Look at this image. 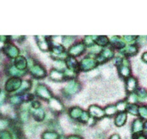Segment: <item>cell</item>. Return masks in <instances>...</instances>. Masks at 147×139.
I'll return each instance as SVG.
<instances>
[{"label": "cell", "mask_w": 147, "mask_h": 139, "mask_svg": "<svg viewBox=\"0 0 147 139\" xmlns=\"http://www.w3.org/2000/svg\"><path fill=\"white\" fill-rule=\"evenodd\" d=\"M96 42L98 46H105L109 44V40L107 36H97Z\"/></svg>", "instance_id": "8fae6325"}, {"label": "cell", "mask_w": 147, "mask_h": 139, "mask_svg": "<svg viewBox=\"0 0 147 139\" xmlns=\"http://www.w3.org/2000/svg\"><path fill=\"white\" fill-rule=\"evenodd\" d=\"M137 101H138V97H137V95H136L135 94H131L130 96L128 97V102L134 104V103H135V102H137Z\"/></svg>", "instance_id": "44dd1931"}, {"label": "cell", "mask_w": 147, "mask_h": 139, "mask_svg": "<svg viewBox=\"0 0 147 139\" xmlns=\"http://www.w3.org/2000/svg\"><path fill=\"white\" fill-rule=\"evenodd\" d=\"M69 65H70V67H71V68H76L77 67V64H78V63H77V61L74 59V58H70L69 59Z\"/></svg>", "instance_id": "cb8c5ba5"}, {"label": "cell", "mask_w": 147, "mask_h": 139, "mask_svg": "<svg viewBox=\"0 0 147 139\" xmlns=\"http://www.w3.org/2000/svg\"><path fill=\"white\" fill-rule=\"evenodd\" d=\"M109 139H121V137H120L119 134H114V135H112V136L110 137V138Z\"/></svg>", "instance_id": "4316f807"}, {"label": "cell", "mask_w": 147, "mask_h": 139, "mask_svg": "<svg viewBox=\"0 0 147 139\" xmlns=\"http://www.w3.org/2000/svg\"><path fill=\"white\" fill-rule=\"evenodd\" d=\"M99 75V71H91L89 72V77L90 78H94L96 77H97Z\"/></svg>", "instance_id": "603a6c76"}, {"label": "cell", "mask_w": 147, "mask_h": 139, "mask_svg": "<svg viewBox=\"0 0 147 139\" xmlns=\"http://www.w3.org/2000/svg\"><path fill=\"white\" fill-rule=\"evenodd\" d=\"M136 38H137V36H134V35H126V36H124V40L127 42H132V41L135 40Z\"/></svg>", "instance_id": "7402d4cb"}, {"label": "cell", "mask_w": 147, "mask_h": 139, "mask_svg": "<svg viewBox=\"0 0 147 139\" xmlns=\"http://www.w3.org/2000/svg\"><path fill=\"white\" fill-rule=\"evenodd\" d=\"M144 128H145V130L147 132V121L146 122V124L144 125Z\"/></svg>", "instance_id": "f546056e"}, {"label": "cell", "mask_w": 147, "mask_h": 139, "mask_svg": "<svg viewBox=\"0 0 147 139\" xmlns=\"http://www.w3.org/2000/svg\"><path fill=\"white\" fill-rule=\"evenodd\" d=\"M127 110L128 111V113H130L131 114H134V115H138V113H139V107L134 104L128 105L127 107Z\"/></svg>", "instance_id": "2e32d148"}, {"label": "cell", "mask_w": 147, "mask_h": 139, "mask_svg": "<svg viewBox=\"0 0 147 139\" xmlns=\"http://www.w3.org/2000/svg\"><path fill=\"white\" fill-rule=\"evenodd\" d=\"M143 129H144V125L140 120H136L134 121V123H133V132L134 133L140 132H142Z\"/></svg>", "instance_id": "9c48e42d"}, {"label": "cell", "mask_w": 147, "mask_h": 139, "mask_svg": "<svg viewBox=\"0 0 147 139\" xmlns=\"http://www.w3.org/2000/svg\"><path fill=\"white\" fill-rule=\"evenodd\" d=\"M119 73H120L121 77H123V78L130 77L131 70L129 68V62L127 59H123L122 60V64L119 67Z\"/></svg>", "instance_id": "3957f363"}, {"label": "cell", "mask_w": 147, "mask_h": 139, "mask_svg": "<svg viewBox=\"0 0 147 139\" xmlns=\"http://www.w3.org/2000/svg\"><path fill=\"white\" fill-rule=\"evenodd\" d=\"M69 139H82L80 137H78V136H72V137H70Z\"/></svg>", "instance_id": "f1b7e54d"}, {"label": "cell", "mask_w": 147, "mask_h": 139, "mask_svg": "<svg viewBox=\"0 0 147 139\" xmlns=\"http://www.w3.org/2000/svg\"><path fill=\"white\" fill-rule=\"evenodd\" d=\"M105 114L108 115V116H113L117 112V108L115 106H108L106 108H105Z\"/></svg>", "instance_id": "9a60e30c"}, {"label": "cell", "mask_w": 147, "mask_h": 139, "mask_svg": "<svg viewBox=\"0 0 147 139\" xmlns=\"http://www.w3.org/2000/svg\"><path fill=\"white\" fill-rule=\"evenodd\" d=\"M139 95L140 96V98H145L147 95V94L145 90H140L139 91Z\"/></svg>", "instance_id": "484cf974"}, {"label": "cell", "mask_w": 147, "mask_h": 139, "mask_svg": "<svg viewBox=\"0 0 147 139\" xmlns=\"http://www.w3.org/2000/svg\"><path fill=\"white\" fill-rule=\"evenodd\" d=\"M127 103L126 102H124V101H121V102H119L117 105H116V108H117V110L118 111H120L121 113H123L125 110H127Z\"/></svg>", "instance_id": "ac0fdd59"}, {"label": "cell", "mask_w": 147, "mask_h": 139, "mask_svg": "<svg viewBox=\"0 0 147 139\" xmlns=\"http://www.w3.org/2000/svg\"><path fill=\"white\" fill-rule=\"evenodd\" d=\"M137 86H138V81L136 78L133 77H130L127 78V91L129 92V93H133L135 91V89H137Z\"/></svg>", "instance_id": "5b68a950"}, {"label": "cell", "mask_w": 147, "mask_h": 139, "mask_svg": "<svg viewBox=\"0 0 147 139\" xmlns=\"http://www.w3.org/2000/svg\"><path fill=\"white\" fill-rule=\"evenodd\" d=\"M122 52L128 57H132L137 54L138 52V47L135 45H131V46H127V47H125L122 51Z\"/></svg>", "instance_id": "ba28073f"}, {"label": "cell", "mask_w": 147, "mask_h": 139, "mask_svg": "<svg viewBox=\"0 0 147 139\" xmlns=\"http://www.w3.org/2000/svg\"><path fill=\"white\" fill-rule=\"evenodd\" d=\"M89 113H90V115H91L92 117L96 118V119H102L106 115L105 111L102 108H101L98 106H95V105L90 107Z\"/></svg>", "instance_id": "277c9868"}, {"label": "cell", "mask_w": 147, "mask_h": 139, "mask_svg": "<svg viewBox=\"0 0 147 139\" xmlns=\"http://www.w3.org/2000/svg\"><path fill=\"white\" fill-rule=\"evenodd\" d=\"M100 126L102 127V128H107L109 126V120H104L101 122Z\"/></svg>", "instance_id": "d4e9b609"}, {"label": "cell", "mask_w": 147, "mask_h": 139, "mask_svg": "<svg viewBox=\"0 0 147 139\" xmlns=\"http://www.w3.org/2000/svg\"><path fill=\"white\" fill-rule=\"evenodd\" d=\"M113 57H114V52L109 48H106V49H103L100 52V54L96 59V62L99 64H104L108 60L111 59Z\"/></svg>", "instance_id": "6da1fadb"}, {"label": "cell", "mask_w": 147, "mask_h": 139, "mask_svg": "<svg viewBox=\"0 0 147 139\" xmlns=\"http://www.w3.org/2000/svg\"><path fill=\"white\" fill-rule=\"evenodd\" d=\"M96 60L90 58H85L81 62V70L84 71H90L95 69L96 67Z\"/></svg>", "instance_id": "7a4b0ae2"}, {"label": "cell", "mask_w": 147, "mask_h": 139, "mask_svg": "<svg viewBox=\"0 0 147 139\" xmlns=\"http://www.w3.org/2000/svg\"><path fill=\"white\" fill-rule=\"evenodd\" d=\"M112 40H113L112 45H113L115 48L121 49V48H122V47H124V46H125L124 42H123V41H121V40H120L117 38V36H114V37L112 38Z\"/></svg>", "instance_id": "5bb4252c"}, {"label": "cell", "mask_w": 147, "mask_h": 139, "mask_svg": "<svg viewBox=\"0 0 147 139\" xmlns=\"http://www.w3.org/2000/svg\"><path fill=\"white\" fill-rule=\"evenodd\" d=\"M102 76L105 77V79H111L114 77V72L113 70L110 67H106L102 71Z\"/></svg>", "instance_id": "7c38bea8"}, {"label": "cell", "mask_w": 147, "mask_h": 139, "mask_svg": "<svg viewBox=\"0 0 147 139\" xmlns=\"http://www.w3.org/2000/svg\"><path fill=\"white\" fill-rule=\"evenodd\" d=\"M127 119V115L126 113H124V112L123 113H120L116 116V118L115 120V125L117 127H121V126H123L126 124Z\"/></svg>", "instance_id": "52a82bcc"}, {"label": "cell", "mask_w": 147, "mask_h": 139, "mask_svg": "<svg viewBox=\"0 0 147 139\" xmlns=\"http://www.w3.org/2000/svg\"><path fill=\"white\" fill-rule=\"evenodd\" d=\"M79 89H80L79 83L76 82H72L66 87V91L70 94H75L79 90Z\"/></svg>", "instance_id": "30bf717a"}, {"label": "cell", "mask_w": 147, "mask_h": 139, "mask_svg": "<svg viewBox=\"0 0 147 139\" xmlns=\"http://www.w3.org/2000/svg\"><path fill=\"white\" fill-rule=\"evenodd\" d=\"M142 59H143L144 62L147 63V52L143 53V55H142Z\"/></svg>", "instance_id": "83f0119b"}, {"label": "cell", "mask_w": 147, "mask_h": 139, "mask_svg": "<svg viewBox=\"0 0 147 139\" xmlns=\"http://www.w3.org/2000/svg\"><path fill=\"white\" fill-rule=\"evenodd\" d=\"M82 114H83V111L79 107H74L71 110V116L73 119H78L82 116Z\"/></svg>", "instance_id": "4fadbf2b"}, {"label": "cell", "mask_w": 147, "mask_h": 139, "mask_svg": "<svg viewBox=\"0 0 147 139\" xmlns=\"http://www.w3.org/2000/svg\"><path fill=\"white\" fill-rule=\"evenodd\" d=\"M139 114L143 119H147V107H140L139 108Z\"/></svg>", "instance_id": "d6986e66"}, {"label": "cell", "mask_w": 147, "mask_h": 139, "mask_svg": "<svg viewBox=\"0 0 147 139\" xmlns=\"http://www.w3.org/2000/svg\"><path fill=\"white\" fill-rule=\"evenodd\" d=\"M85 50V46L83 43H78L70 49V53L73 56H78L82 54Z\"/></svg>", "instance_id": "8992f818"}, {"label": "cell", "mask_w": 147, "mask_h": 139, "mask_svg": "<svg viewBox=\"0 0 147 139\" xmlns=\"http://www.w3.org/2000/svg\"><path fill=\"white\" fill-rule=\"evenodd\" d=\"M80 120L82 122L85 123V122H88L90 120V113H88L87 112H83V114L82 116L80 117Z\"/></svg>", "instance_id": "ffe728a7"}, {"label": "cell", "mask_w": 147, "mask_h": 139, "mask_svg": "<svg viewBox=\"0 0 147 139\" xmlns=\"http://www.w3.org/2000/svg\"><path fill=\"white\" fill-rule=\"evenodd\" d=\"M97 36H86L85 39H84V42L85 44L89 45V46H93L94 45V42H96V40Z\"/></svg>", "instance_id": "e0dca14e"}]
</instances>
